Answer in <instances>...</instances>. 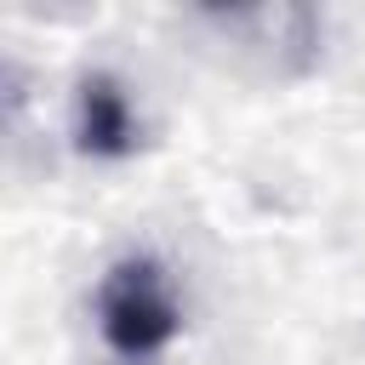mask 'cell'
<instances>
[{
  "label": "cell",
  "mask_w": 365,
  "mask_h": 365,
  "mask_svg": "<svg viewBox=\"0 0 365 365\" xmlns=\"http://www.w3.org/2000/svg\"><path fill=\"white\" fill-rule=\"evenodd\" d=\"M97 325L120 359L160 354L182 325V308L165 285V268L154 257H120L97 285Z\"/></svg>",
  "instance_id": "1"
},
{
  "label": "cell",
  "mask_w": 365,
  "mask_h": 365,
  "mask_svg": "<svg viewBox=\"0 0 365 365\" xmlns=\"http://www.w3.org/2000/svg\"><path fill=\"white\" fill-rule=\"evenodd\" d=\"M74 143L80 154H97V160H120L137 148V114H131V97L120 91V80L108 74H91L74 97Z\"/></svg>",
  "instance_id": "2"
}]
</instances>
